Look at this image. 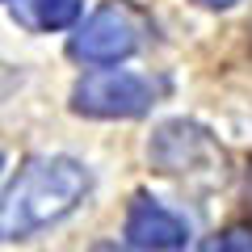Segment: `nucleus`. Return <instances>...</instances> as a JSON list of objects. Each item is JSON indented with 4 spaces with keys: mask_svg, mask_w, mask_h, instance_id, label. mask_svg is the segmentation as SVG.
Segmentation results:
<instances>
[{
    "mask_svg": "<svg viewBox=\"0 0 252 252\" xmlns=\"http://www.w3.org/2000/svg\"><path fill=\"white\" fill-rule=\"evenodd\" d=\"M147 160L156 172L164 177H223V147L210 139L206 126L185 122V118H172V122L156 126L152 143H147Z\"/></svg>",
    "mask_w": 252,
    "mask_h": 252,
    "instance_id": "7ed1b4c3",
    "label": "nucleus"
},
{
    "mask_svg": "<svg viewBox=\"0 0 252 252\" xmlns=\"http://www.w3.org/2000/svg\"><path fill=\"white\" fill-rule=\"evenodd\" d=\"M202 252H252V231H219L202 244Z\"/></svg>",
    "mask_w": 252,
    "mask_h": 252,
    "instance_id": "0eeeda50",
    "label": "nucleus"
},
{
    "mask_svg": "<svg viewBox=\"0 0 252 252\" xmlns=\"http://www.w3.org/2000/svg\"><path fill=\"white\" fill-rule=\"evenodd\" d=\"M198 4H206V9H231V4H240V0H198Z\"/></svg>",
    "mask_w": 252,
    "mask_h": 252,
    "instance_id": "6e6552de",
    "label": "nucleus"
},
{
    "mask_svg": "<svg viewBox=\"0 0 252 252\" xmlns=\"http://www.w3.org/2000/svg\"><path fill=\"white\" fill-rule=\"evenodd\" d=\"M126 240L143 252H172L189 240V227L164 202L147 198V193H135V202L126 210Z\"/></svg>",
    "mask_w": 252,
    "mask_h": 252,
    "instance_id": "39448f33",
    "label": "nucleus"
},
{
    "mask_svg": "<svg viewBox=\"0 0 252 252\" xmlns=\"http://www.w3.org/2000/svg\"><path fill=\"white\" fill-rule=\"evenodd\" d=\"M93 252H126V248H118V244H97Z\"/></svg>",
    "mask_w": 252,
    "mask_h": 252,
    "instance_id": "1a4fd4ad",
    "label": "nucleus"
},
{
    "mask_svg": "<svg viewBox=\"0 0 252 252\" xmlns=\"http://www.w3.org/2000/svg\"><path fill=\"white\" fill-rule=\"evenodd\" d=\"M147 38V17L126 4V0H105L101 9H93L89 17L76 26V34L67 38V55L76 63H89L105 72L109 63H122L143 46Z\"/></svg>",
    "mask_w": 252,
    "mask_h": 252,
    "instance_id": "f03ea898",
    "label": "nucleus"
},
{
    "mask_svg": "<svg viewBox=\"0 0 252 252\" xmlns=\"http://www.w3.org/2000/svg\"><path fill=\"white\" fill-rule=\"evenodd\" d=\"M152 101H156V93L143 76L118 72V67L89 72L72 89V109L84 118H139L152 109Z\"/></svg>",
    "mask_w": 252,
    "mask_h": 252,
    "instance_id": "20e7f679",
    "label": "nucleus"
},
{
    "mask_svg": "<svg viewBox=\"0 0 252 252\" xmlns=\"http://www.w3.org/2000/svg\"><path fill=\"white\" fill-rule=\"evenodd\" d=\"M93 177L72 156H34L0 193V240H30L84 202Z\"/></svg>",
    "mask_w": 252,
    "mask_h": 252,
    "instance_id": "f257e3e1",
    "label": "nucleus"
},
{
    "mask_svg": "<svg viewBox=\"0 0 252 252\" xmlns=\"http://www.w3.org/2000/svg\"><path fill=\"white\" fill-rule=\"evenodd\" d=\"M84 0H13V21L34 34H51V30L76 26Z\"/></svg>",
    "mask_w": 252,
    "mask_h": 252,
    "instance_id": "423d86ee",
    "label": "nucleus"
}]
</instances>
